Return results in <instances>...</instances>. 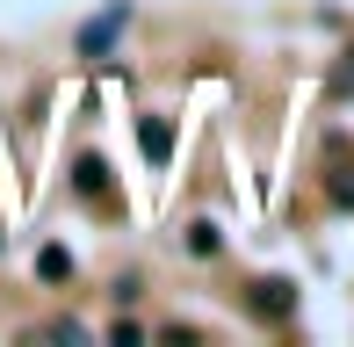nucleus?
I'll list each match as a JSON object with an SVG mask.
<instances>
[{
    "instance_id": "1",
    "label": "nucleus",
    "mask_w": 354,
    "mask_h": 347,
    "mask_svg": "<svg viewBox=\"0 0 354 347\" xmlns=\"http://www.w3.org/2000/svg\"><path fill=\"white\" fill-rule=\"evenodd\" d=\"M123 29H131V0H109L94 22H80V37H73V44H80V58H94V66H102V58H109V44H116Z\"/></svg>"
},
{
    "instance_id": "2",
    "label": "nucleus",
    "mask_w": 354,
    "mask_h": 347,
    "mask_svg": "<svg viewBox=\"0 0 354 347\" xmlns=\"http://www.w3.org/2000/svg\"><path fill=\"white\" fill-rule=\"evenodd\" d=\"M246 311H253L261 326H289V319H297V282H282V275H261V282L246 290Z\"/></svg>"
},
{
    "instance_id": "3",
    "label": "nucleus",
    "mask_w": 354,
    "mask_h": 347,
    "mask_svg": "<svg viewBox=\"0 0 354 347\" xmlns=\"http://www.w3.org/2000/svg\"><path fill=\"white\" fill-rule=\"evenodd\" d=\"M138 145H145V160H152V167H167V160H174V123H167V116H145V123H138Z\"/></svg>"
},
{
    "instance_id": "4",
    "label": "nucleus",
    "mask_w": 354,
    "mask_h": 347,
    "mask_svg": "<svg viewBox=\"0 0 354 347\" xmlns=\"http://www.w3.org/2000/svg\"><path fill=\"white\" fill-rule=\"evenodd\" d=\"M73 188H80V196H109V160H102V152H80V160H73Z\"/></svg>"
},
{
    "instance_id": "5",
    "label": "nucleus",
    "mask_w": 354,
    "mask_h": 347,
    "mask_svg": "<svg viewBox=\"0 0 354 347\" xmlns=\"http://www.w3.org/2000/svg\"><path fill=\"white\" fill-rule=\"evenodd\" d=\"M217 246H224V232L210 225V217H203V225H188V254H196V261H210Z\"/></svg>"
},
{
    "instance_id": "6",
    "label": "nucleus",
    "mask_w": 354,
    "mask_h": 347,
    "mask_svg": "<svg viewBox=\"0 0 354 347\" xmlns=\"http://www.w3.org/2000/svg\"><path fill=\"white\" fill-rule=\"evenodd\" d=\"M37 275L44 282H66L73 275V254H66V246H44V254H37Z\"/></svg>"
}]
</instances>
